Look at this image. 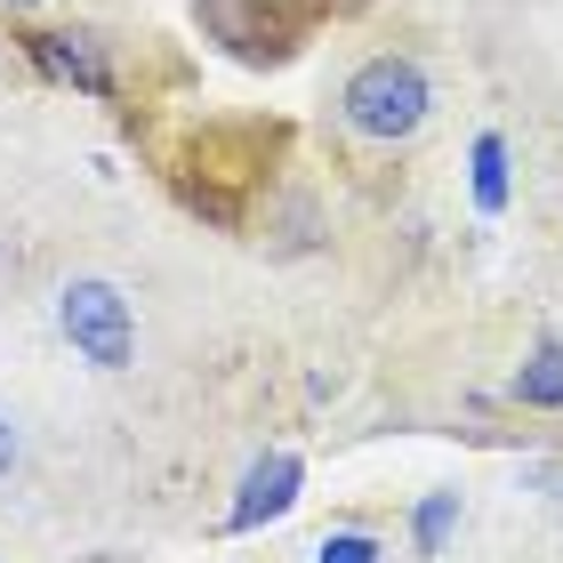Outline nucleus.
<instances>
[{
	"instance_id": "1",
	"label": "nucleus",
	"mask_w": 563,
	"mask_h": 563,
	"mask_svg": "<svg viewBox=\"0 0 563 563\" xmlns=\"http://www.w3.org/2000/svg\"><path fill=\"white\" fill-rule=\"evenodd\" d=\"M427 106H434V89H427L419 57H371L346 81V121H354V137H371V145L411 137L427 121Z\"/></svg>"
},
{
	"instance_id": "2",
	"label": "nucleus",
	"mask_w": 563,
	"mask_h": 563,
	"mask_svg": "<svg viewBox=\"0 0 563 563\" xmlns=\"http://www.w3.org/2000/svg\"><path fill=\"white\" fill-rule=\"evenodd\" d=\"M57 330L73 339V354H81L89 371H130V354H137V322H130V298L113 290V282H65L57 290Z\"/></svg>"
},
{
	"instance_id": "3",
	"label": "nucleus",
	"mask_w": 563,
	"mask_h": 563,
	"mask_svg": "<svg viewBox=\"0 0 563 563\" xmlns=\"http://www.w3.org/2000/svg\"><path fill=\"white\" fill-rule=\"evenodd\" d=\"M201 9V24L234 48V57H250V65H274V57H290L298 48V33H306V0H194Z\"/></svg>"
},
{
	"instance_id": "4",
	"label": "nucleus",
	"mask_w": 563,
	"mask_h": 563,
	"mask_svg": "<svg viewBox=\"0 0 563 563\" xmlns=\"http://www.w3.org/2000/svg\"><path fill=\"white\" fill-rule=\"evenodd\" d=\"M298 483H306V467H298V451H274V459H258L250 467V483H242V499H234V531H258L266 516H282V507L298 499Z\"/></svg>"
},
{
	"instance_id": "5",
	"label": "nucleus",
	"mask_w": 563,
	"mask_h": 563,
	"mask_svg": "<svg viewBox=\"0 0 563 563\" xmlns=\"http://www.w3.org/2000/svg\"><path fill=\"white\" fill-rule=\"evenodd\" d=\"M33 57L57 73V81H73V89L113 97V65H106V41H97V33H41Z\"/></svg>"
},
{
	"instance_id": "6",
	"label": "nucleus",
	"mask_w": 563,
	"mask_h": 563,
	"mask_svg": "<svg viewBox=\"0 0 563 563\" xmlns=\"http://www.w3.org/2000/svg\"><path fill=\"white\" fill-rule=\"evenodd\" d=\"M516 402H531V411H563V346H555V339H540V346L523 354Z\"/></svg>"
},
{
	"instance_id": "7",
	"label": "nucleus",
	"mask_w": 563,
	"mask_h": 563,
	"mask_svg": "<svg viewBox=\"0 0 563 563\" xmlns=\"http://www.w3.org/2000/svg\"><path fill=\"white\" fill-rule=\"evenodd\" d=\"M475 201L483 210H507V145L499 137H475Z\"/></svg>"
},
{
	"instance_id": "8",
	"label": "nucleus",
	"mask_w": 563,
	"mask_h": 563,
	"mask_svg": "<svg viewBox=\"0 0 563 563\" xmlns=\"http://www.w3.org/2000/svg\"><path fill=\"white\" fill-rule=\"evenodd\" d=\"M451 516H459V492H434V499L419 507V555H443V540H451Z\"/></svg>"
},
{
	"instance_id": "9",
	"label": "nucleus",
	"mask_w": 563,
	"mask_h": 563,
	"mask_svg": "<svg viewBox=\"0 0 563 563\" xmlns=\"http://www.w3.org/2000/svg\"><path fill=\"white\" fill-rule=\"evenodd\" d=\"M322 563H387V555H378L371 531H330V540H322Z\"/></svg>"
},
{
	"instance_id": "10",
	"label": "nucleus",
	"mask_w": 563,
	"mask_h": 563,
	"mask_svg": "<svg viewBox=\"0 0 563 563\" xmlns=\"http://www.w3.org/2000/svg\"><path fill=\"white\" fill-rule=\"evenodd\" d=\"M9 467H16V427L0 419V483H9Z\"/></svg>"
},
{
	"instance_id": "11",
	"label": "nucleus",
	"mask_w": 563,
	"mask_h": 563,
	"mask_svg": "<svg viewBox=\"0 0 563 563\" xmlns=\"http://www.w3.org/2000/svg\"><path fill=\"white\" fill-rule=\"evenodd\" d=\"M9 9H33V0H9Z\"/></svg>"
}]
</instances>
